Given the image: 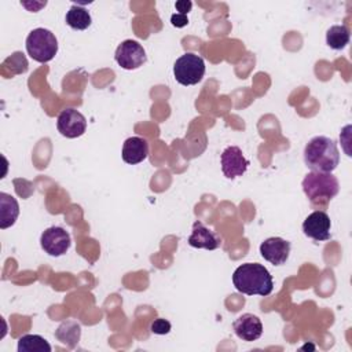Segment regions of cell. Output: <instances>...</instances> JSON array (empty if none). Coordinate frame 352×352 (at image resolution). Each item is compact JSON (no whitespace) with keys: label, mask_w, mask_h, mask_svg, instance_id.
Listing matches in <instances>:
<instances>
[{"label":"cell","mask_w":352,"mask_h":352,"mask_svg":"<svg viewBox=\"0 0 352 352\" xmlns=\"http://www.w3.org/2000/svg\"><path fill=\"white\" fill-rule=\"evenodd\" d=\"M81 336V327L77 322H63L55 331V337L69 348H74Z\"/></svg>","instance_id":"obj_17"},{"label":"cell","mask_w":352,"mask_h":352,"mask_svg":"<svg viewBox=\"0 0 352 352\" xmlns=\"http://www.w3.org/2000/svg\"><path fill=\"white\" fill-rule=\"evenodd\" d=\"M205 74V62L202 56L194 52H186L176 59L173 65V76L182 85H195Z\"/></svg>","instance_id":"obj_5"},{"label":"cell","mask_w":352,"mask_h":352,"mask_svg":"<svg viewBox=\"0 0 352 352\" xmlns=\"http://www.w3.org/2000/svg\"><path fill=\"white\" fill-rule=\"evenodd\" d=\"M175 7L176 10L179 11V14H184L187 15L190 11H191V7H192V3L188 1V0H179L175 3Z\"/></svg>","instance_id":"obj_22"},{"label":"cell","mask_w":352,"mask_h":352,"mask_svg":"<svg viewBox=\"0 0 352 352\" xmlns=\"http://www.w3.org/2000/svg\"><path fill=\"white\" fill-rule=\"evenodd\" d=\"M221 170L227 179H235L242 176L249 166V161L245 158L242 150L238 146H228L220 155Z\"/></svg>","instance_id":"obj_10"},{"label":"cell","mask_w":352,"mask_h":352,"mask_svg":"<svg viewBox=\"0 0 352 352\" xmlns=\"http://www.w3.org/2000/svg\"><path fill=\"white\" fill-rule=\"evenodd\" d=\"M290 253V242L279 238V236H271L267 238L260 245V254L264 260L274 265H282L289 258Z\"/></svg>","instance_id":"obj_11"},{"label":"cell","mask_w":352,"mask_h":352,"mask_svg":"<svg viewBox=\"0 0 352 352\" xmlns=\"http://www.w3.org/2000/svg\"><path fill=\"white\" fill-rule=\"evenodd\" d=\"M40 245L47 254L52 257H59L69 250L72 245V238L65 228L59 226H52L43 231L40 236Z\"/></svg>","instance_id":"obj_6"},{"label":"cell","mask_w":352,"mask_h":352,"mask_svg":"<svg viewBox=\"0 0 352 352\" xmlns=\"http://www.w3.org/2000/svg\"><path fill=\"white\" fill-rule=\"evenodd\" d=\"M170 322L164 319V318H158L155 319L154 322H151L150 324V330L151 333L154 334H158V336H164V334H168L170 331Z\"/></svg>","instance_id":"obj_20"},{"label":"cell","mask_w":352,"mask_h":352,"mask_svg":"<svg viewBox=\"0 0 352 352\" xmlns=\"http://www.w3.org/2000/svg\"><path fill=\"white\" fill-rule=\"evenodd\" d=\"M232 329L238 338L242 341H256L263 334V323L258 316L253 314H243L241 315L234 323Z\"/></svg>","instance_id":"obj_13"},{"label":"cell","mask_w":352,"mask_h":352,"mask_svg":"<svg viewBox=\"0 0 352 352\" xmlns=\"http://www.w3.org/2000/svg\"><path fill=\"white\" fill-rule=\"evenodd\" d=\"M188 245L197 249H206V250H214L220 246L221 238L208 228L201 221H195L192 224V231L187 239Z\"/></svg>","instance_id":"obj_12"},{"label":"cell","mask_w":352,"mask_h":352,"mask_svg":"<svg viewBox=\"0 0 352 352\" xmlns=\"http://www.w3.org/2000/svg\"><path fill=\"white\" fill-rule=\"evenodd\" d=\"M170 23L175 26V28H184L187 23H188V18L187 15L184 14H173L170 16Z\"/></svg>","instance_id":"obj_21"},{"label":"cell","mask_w":352,"mask_h":352,"mask_svg":"<svg viewBox=\"0 0 352 352\" xmlns=\"http://www.w3.org/2000/svg\"><path fill=\"white\" fill-rule=\"evenodd\" d=\"M56 128L58 132L67 139L80 138L87 129V120L76 109H65L56 118Z\"/></svg>","instance_id":"obj_8"},{"label":"cell","mask_w":352,"mask_h":352,"mask_svg":"<svg viewBox=\"0 0 352 352\" xmlns=\"http://www.w3.org/2000/svg\"><path fill=\"white\" fill-rule=\"evenodd\" d=\"M114 59L125 70H135L146 63L147 56L142 44L135 40H124L116 50Z\"/></svg>","instance_id":"obj_7"},{"label":"cell","mask_w":352,"mask_h":352,"mask_svg":"<svg viewBox=\"0 0 352 352\" xmlns=\"http://www.w3.org/2000/svg\"><path fill=\"white\" fill-rule=\"evenodd\" d=\"M235 289L246 296H268L274 289L270 271L258 263H245L232 274Z\"/></svg>","instance_id":"obj_1"},{"label":"cell","mask_w":352,"mask_h":352,"mask_svg":"<svg viewBox=\"0 0 352 352\" xmlns=\"http://www.w3.org/2000/svg\"><path fill=\"white\" fill-rule=\"evenodd\" d=\"M19 214L18 201L10 194L0 192V228L6 230L14 226Z\"/></svg>","instance_id":"obj_15"},{"label":"cell","mask_w":352,"mask_h":352,"mask_svg":"<svg viewBox=\"0 0 352 352\" xmlns=\"http://www.w3.org/2000/svg\"><path fill=\"white\" fill-rule=\"evenodd\" d=\"M351 34L349 29L345 25H333L326 32V43L331 50L341 51L349 43Z\"/></svg>","instance_id":"obj_16"},{"label":"cell","mask_w":352,"mask_h":352,"mask_svg":"<svg viewBox=\"0 0 352 352\" xmlns=\"http://www.w3.org/2000/svg\"><path fill=\"white\" fill-rule=\"evenodd\" d=\"M330 227L331 221L329 214L324 210H315L305 217L302 223V232L314 241L323 242L329 241L331 236Z\"/></svg>","instance_id":"obj_9"},{"label":"cell","mask_w":352,"mask_h":352,"mask_svg":"<svg viewBox=\"0 0 352 352\" xmlns=\"http://www.w3.org/2000/svg\"><path fill=\"white\" fill-rule=\"evenodd\" d=\"M304 161L312 172L331 173L340 164L337 143L327 136L312 138L305 144Z\"/></svg>","instance_id":"obj_2"},{"label":"cell","mask_w":352,"mask_h":352,"mask_svg":"<svg viewBox=\"0 0 352 352\" xmlns=\"http://www.w3.org/2000/svg\"><path fill=\"white\" fill-rule=\"evenodd\" d=\"M26 51L36 62H50L58 52V40L48 29H33L26 37Z\"/></svg>","instance_id":"obj_4"},{"label":"cell","mask_w":352,"mask_h":352,"mask_svg":"<svg viewBox=\"0 0 352 352\" xmlns=\"http://www.w3.org/2000/svg\"><path fill=\"white\" fill-rule=\"evenodd\" d=\"M302 190L314 205H327L340 191L338 179L333 173L309 172L302 180Z\"/></svg>","instance_id":"obj_3"},{"label":"cell","mask_w":352,"mask_h":352,"mask_svg":"<svg viewBox=\"0 0 352 352\" xmlns=\"http://www.w3.org/2000/svg\"><path fill=\"white\" fill-rule=\"evenodd\" d=\"M65 21L74 30H85L87 28L91 26L92 18H91L88 10H85L84 7L72 6L70 10L66 12Z\"/></svg>","instance_id":"obj_18"},{"label":"cell","mask_w":352,"mask_h":352,"mask_svg":"<svg viewBox=\"0 0 352 352\" xmlns=\"http://www.w3.org/2000/svg\"><path fill=\"white\" fill-rule=\"evenodd\" d=\"M52 348L38 334H25L18 340V352H51Z\"/></svg>","instance_id":"obj_19"},{"label":"cell","mask_w":352,"mask_h":352,"mask_svg":"<svg viewBox=\"0 0 352 352\" xmlns=\"http://www.w3.org/2000/svg\"><path fill=\"white\" fill-rule=\"evenodd\" d=\"M148 155V143L140 136H131L122 144L121 157L124 162L129 165H136L144 161Z\"/></svg>","instance_id":"obj_14"}]
</instances>
